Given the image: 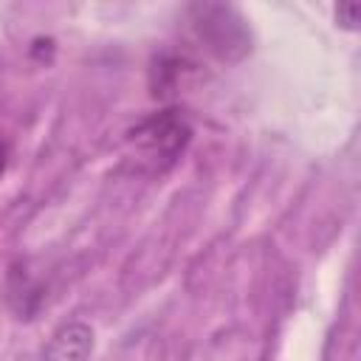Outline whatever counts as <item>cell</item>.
Segmentation results:
<instances>
[{"label": "cell", "instance_id": "1", "mask_svg": "<svg viewBox=\"0 0 361 361\" xmlns=\"http://www.w3.org/2000/svg\"><path fill=\"white\" fill-rule=\"evenodd\" d=\"M189 141H192V127L186 116L178 110L149 113L127 133V144L135 155V164L149 175L166 172L183 155Z\"/></svg>", "mask_w": 361, "mask_h": 361}, {"label": "cell", "instance_id": "5", "mask_svg": "<svg viewBox=\"0 0 361 361\" xmlns=\"http://www.w3.org/2000/svg\"><path fill=\"white\" fill-rule=\"evenodd\" d=\"M6 155H8V152H6V144H3V138H0V172L6 169Z\"/></svg>", "mask_w": 361, "mask_h": 361}, {"label": "cell", "instance_id": "4", "mask_svg": "<svg viewBox=\"0 0 361 361\" xmlns=\"http://www.w3.org/2000/svg\"><path fill=\"white\" fill-rule=\"evenodd\" d=\"M336 14H338V23H341V25H347V28H355L361 8H358V3H341Z\"/></svg>", "mask_w": 361, "mask_h": 361}, {"label": "cell", "instance_id": "3", "mask_svg": "<svg viewBox=\"0 0 361 361\" xmlns=\"http://www.w3.org/2000/svg\"><path fill=\"white\" fill-rule=\"evenodd\" d=\"M93 353V330L85 322L62 324L45 344V361H87Z\"/></svg>", "mask_w": 361, "mask_h": 361}, {"label": "cell", "instance_id": "2", "mask_svg": "<svg viewBox=\"0 0 361 361\" xmlns=\"http://www.w3.org/2000/svg\"><path fill=\"white\" fill-rule=\"evenodd\" d=\"M192 25L197 39L220 59H240L251 51V34L245 28V20L231 8L220 3H197L189 8Z\"/></svg>", "mask_w": 361, "mask_h": 361}]
</instances>
